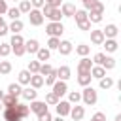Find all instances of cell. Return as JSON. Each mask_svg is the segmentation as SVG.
Listing matches in <instances>:
<instances>
[{"instance_id":"cell-1","label":"cell","mask_w":121,"mask_h":121,"mask_svg":"<svg viewBox=\"0 0 121 121\" xmlns=\"http://www.w3.org/2000/svg\"><path fill=\"white\" fill-rule=\"evenodd\" d=\"M40 11H42L43 19H49V21H60V19H62L60 8H53V6H47V4H43V6L40 8Z\"/></svg>"},{"instance_id":"cell-2","label":"cell","mask_w":121,"mask_h":121,"mask_svg":"<svg viewBox=\"0 0 121 121\" xmlns=\"http://www.w3.org/2000/svg\"><path fill=\"white\" fill-rule=\"evenodd\" d=\"M81 100H83L85 106H95L96 100H98V95H96V91H95L91 85H87V87H83V91H81Z\"/></svg>"},{"instance_id":"cell-3","label":"cell","mask_w":121,"mask_h":121,"mask_svg":"<svg viewBox=\"0 0 121 121\" xmlns=\"http://www.w3.org/2000/svg\"><path fill=\"white\" fill-rule=\"evenodd\" d=\"M45 32L47 36H55V38H60V34L64 32V25L60 21H49L45 25Z\"/></svg>"},{"instance_id":"cell-4","label":"cell","mask_w":121,"mask_h":121,"mask_svg":"<svg viewBox=\"0 0 121 121\" xmlns=\"http://www.w3.org/2000/svg\"><path fill=\"white\" fill-rule=\"evenodd\" d=\"M26 15H28V21H30V25H32V26H40V25L43 23V15H42V11H40V9H36V8H32Z\"/></svg>"},{"instance_id":"cell-5","label":"cell","mask_w":121,"mask_h":121,"mask_svg":"<svg viewBox=\"0 0 121 121\" xmlns=\"http://www.w3.org/2000/svg\"><path fill=\"white\" fill-rule=\"evenodd\" d=\"M51 89H53V93H55L59 98L68 93V85H66V81H62V79H57V81L51 85Z\"/></svg>"},{"instance_id":"cell-6","label":"cell","mask_w":121,"mask_h":121,"mask_svg":"<svg viewBox=\"0 0 121 121\" xmlns=\"http://www.w3.org/2000/svg\"><path fill=\"white\" fill-rule=\"evenodd\" d=\"M70 108H72V104H70L68 100H59V102L55 104L57 115H60V117H66V115L70 113Z\"/></svg>"},{"instance_id":"cell-7","label":"cell","mask_w":121,"mask_h":121,"mask_svg":"<svg viewBox=\"0 0 121 121\" xmlns=\"http://www.w3.org/2000/svg\"><path fill=\"white\" fill-rule=\"evenodd\" d=\"M28 108H30V112L36 113V115L47 112V104H45L43 100H30V106H28Z\"/></svg>"},{"instance_id":"cell-8","label":"cell","mask_w":121,"mask_h":121,"mask_svg":"<svg viewBox=\"0 0 121 121\" xmlns=\"http://www.w3.org/2000/svg\"><path fill=\"white\" fill-rule=\"evenodd\" d=\"M74 121H81L83 119V115H85V108L83 106H79V104H72V108H70V113H68Z\"/></svg>"},{"instance_id":"cell-9","label":"cell","mask_w":121,"mask_h":121,"mask_svg":"<svg viewBox=\"0 0 121 121\" xmlns=\"http://www.w3.org/2000/svg\"><path fill=\"white\" fill-rule=\"evenodd\" d=\"M4 119H6V121H23V117L17 113L15 106H11V108H4Z\"/></svg>"},{"instance_id":"cell-10","label":"cell","mask_w":121,"mask_h":121,"mask_svg":"<svg viewBox=\"0 0 121 121\" xmlns=\"http://www.w3.org/2000/svg\"><path fill=\"white\" fill-rule=\"evenodd\" d=\"M102 45L106 47V53H115V51L119 49V43H117L115 38H104Z\"/></svg>"},{"instance_id":"cell-11","label":"cell","mask_w":121,"mask_h":121,"mask_svg":"<svg viewBox=\"0 0 121 121\" xmlns=\"http://www.w3.org/2000/svg\"><path fill=\"white\" fill-rule=\"evenodd\" d=\"M21 96L25 98V100H36V96H38V89H34V87H30V85H26L23 91H21Z\"/></svg>"},{"instance_id":"cell-12","label":"cell","mask_w":121,"mask_h":121,"mask_svg":"<svg viewBox=\"0 0 121 121\" xmlns=\"http://www.w3.org/2000/svg\"><path fill=\"white\" fill-rule=\"evenodd\" d=\"M60 13H62V17H74L76 6L70 4V2H62V4H60Z\"/></svg>"},{"instance_id":"cell-13","label":"cell","mask_w":121,"mask_h":121,"mask_svg":"<svg viewBox=\"0 0 121 121\" xmlns=\"http://www.w3.org/2000/svg\"><path fill=\"white\" fill-rule=\"evenodd\" d=\"M102 42H104V32H102V28H95V30H91V43H95V45H102Z\"/></svg>"},{"instance_id":"cell-14","label":"cell","mask_w":121,"mask_h":121,"mask_svg":"<svg viewBox=\"0 0 121 121\" xmlns=\"http://www.w3.org/2000/svg\"><path fill=\"white\" fill-rule=\"evenodd\" d=\"M38 49H40V42H38V40H34V38L25 40V51H26V53H30V55L34 53V55H36Z\"/></svg>"},{"instance_id":"cell-15","label":"cell","mask_w":121,"mask_h":121,"mask_svg":"<svg viewBox=\"0 0 121 121\" xmlns=\"http://www.w3.org/2000/svg\"><path fill=\"white\" fill-rule=\"evenodd\" d=\"M91 68H93V60L89 57H81L78 62V72H91Z\"/></svg>"},{"instance_id":"cell-16","label":"cell","mask_w":121,"mask_h":121,"mask_svg":"<svg viewBox=\"0 0 121 121\" xmlns=\"http://www.w3.org/2000/svg\"><path fill=\"white\" fill-rule=\"evenodd\" d=\"M55 74H57V79L68 81V79H70V76H72V70H70V66H60V68H57V70H55Z\"/></svg>"},{"instance_id":"cell-17","label":"cell","mask_w":121,"mask_h":121,"mask_svg":"<svg viewBox=\"0 0 121 121\" xmlns=\"http://www.w3.org/2000/svg\"><path fill=\"white\" fill-rule=\"evenodd\" d=\"M102 32H104V38H117L119 28H117V25L110 23V25H106V28H102Z\"/></svg>"},{"instance_id":"cell-18","label":"cell","mask_w":121,"mask_h":121,"mask_svg":"<svg viewBox=\"0 0 121 121\" xmlns=\"http://www.w3.org/2000/svg\"><path fill=\"white\" fill-rule=\"evenodd\" d=\"M57 49H59V53H60V55H64V57H66V55H70V53H72L74 45H72V42H68V40H60V43H59V47H57Z\"/></svg>"},{"instance_id":"cell-19","label":"cell","mask_w":121,"mask_h":121,"mask_svg":"<svg viewBox=\"0 0 121 121\" xmlns=\"http://www.w3.org/2000/svg\"><path fill=\"white\" fill-rule=\"evenodd\" d=\"M23 26H25V25H23V21H21V19H13V21L8 25V30H9L11 34H21Z\"/></svg>"},{"instance_id":"cell-20","label":"cell","mask_w":121,"mask_h":121,"mask_svg":"<svg viewBox=\"0 0 121 121\" xmlns=\"http://www.w3.org/2000/svg\"><path fill=\"white\" fill-rule=\"evenodd\" d=\"M91 79H93L91 72H78V83H79L81 87H87V85H91Z\"/></svg>"},{"instance_id":"cell-21","label":"cell","mask_w":121,"mask_h":121,"mask_svg":"<svg viewBox=\"0 0 121 121\" xmlns=\"http://www.w3.org/2000/svg\"><path fill=\"white\" fill-rule=\"evenodd\" d=\"M19 96H15V95H9V93H4V96H2V104H4V108H11V106H15L19 100H17Z\"/></svg>"},{"instance_id":"cell-22","label":"cell","mask_w":121,"mask_h":121,"mask_svg":"<svg viewBox=\"0 0 121 121\" xmlns=\"http://www.w3.org/2000/svg\"><path fill=\"white\" fill-rule=\"evenodd\" d=\"M30 87H34V89H40V87H43V76H40V74H32L30 76V83H28Z\"/></svg>"},{"instance_id":"cell-23","label":"cell","mask_w":121,"mask_h":121,"mask_svg":"<svg viewBox=\"0 0 121 121\" xmlns=\"http://www.w3.org/2000/svg\"><path fill=\"white\" fill-rule=\"evenodd\" d=\"M36 57H38V60H40V62H45V60H49L51 51H49L47 47H40V49L36 51Z\"/></svg>"},{"instance_id":"cell-24","label":"cell","mask_w":121,"mask_h":121,"mask_svg":"<svg viewBox=\"0 0 121 121\" xmlns=\"http://www.w3.org/2000/svg\"><path fill=\"white\" fill-rule=\"evenodd\" d=\"M91 76H93L95 79H100V78L106 76V70H104L102 66H98V64H93V68H91Z\"/></svg>"},{"instance_id":"cell-25","label":"cell","mask_w":121,"mask_h":121,"mask_svg":"<svg viewBox=\"0 0 121 121\" xmlns=\"http://www.w3.org/2000/svg\"><path fill=\"white\" fill-rule=\"evenodd\" d=\"M30 72L28 70H21L19 72V78H17V83H21V85H28L30 83Z\"/></svg>"},{"instance_id":"cell-26","label":"cell","mask_w":121,"mask_h":121,"mask_svg":"<svg viewBox=\"0 0 121 121\" xmlns=\"http://www.w3.org/2000/svg\"><path fill=\"white\" fill-rule=\"evenodd\" d=\"M15 110H17V113H19L23 119L30 115V108H28L26 104H21V102H17V104H15Z\"/></svg>"},{"instance_id":"cell-27","label":"cell","mask_w":121,"mask_h":121,"mask_svg":"<svg viewBox=\"0 0 121 121\" xmlns=\"http://www.w3.org/2000/svg\"><path fill=\"white\" fill-rule=\"evenodd\" d=\"M76 53H78L79 57H87V55L91 53V45H87V43H79V45H76Z\"/></svg>"},{"instance_id":"cell-28","label":"cell","mask_w":121,"mask_h":121,"mask_svg":"<svg viewBox=\"0 0 121 121\" xmlns=\"http://www.w3.org/2000/svg\"><path fill=\"white\" fill-rule=\"evenodd\" d=\"M21 91H23V87H21V83H9V85H8V93H9V95H15V96H21Z\"/></svg>"},{"instance_id":"cell-29","label":"cell","mask_w":121,"mask_h":121,"mask_svg":"<svg viewBox=\"0 0 121 121\" xmlns=\"http://www.w3.org/2000/svg\"><path fill=\"white\" fill-rule=\"evenodd\" d=\"M79 100H81L79 91H68V102L70 104H79Z\"/></svg>"},{"instance_id":"cell-30","label":"cell","mask_w":121,"mask_h":121,"mask_svg":"<svg viewBox=\"0 0 121 121\" xmlns=\"http://www.w3.org/2000/svg\"><path fill=\"white\" fill-rule=\"evenodd\" d=\"M59 100H60V98H59V96H57V95H55L53 91H49V93L45 95V100H43V102H45L47 106H55V104H57Z\"/></svg>"},{"instance_id":"cell-31","label":"cell","mask_w":121,"mask_h":121,"mask_svg":"<svg viewBox=\"0 0 121 121\" xmlns=\"http://www.w3.org/2000/svg\"><path fill=\"white\" fill-rule=\"evenodd\" d=\"M53 70H55V68H53L49 62H42V64H40V70H38V74H40V76H47V74H51Z\"/></svg>"},{"instance_id":"cell-32","label":"cell","mask_w":121,"mask_h":121,"mask_svg":"<svg viewBox=\"0 0 121 121\" xmlns=\"http://www.w3.org/2000/svg\"><path fill=\"white\" fill-rule=\"evenodd\" d=\"M98 85H100V89H110V87H113V79L108 78V76H104V78L98 79Z\"/></svg>"},{"instance_id":"cell-33","label":"cell","mask_w":121,"mask_h":121,"mask_svg":"<svg viewBox=\"0 0 121 121\" xmlns=\"http://www.w3.org/2000/svg\"><path fill=\"white\" fill-rule=\"evenodd\" d=\"M19 11L21 13H28L30 9H32V6H30V0H19Z\"/></svg>"},{"instance_id":"cell-34","label":"cell","mask_w":121,"mask_h":121,"mask_svg":"<svg viewBox=\"0 0 121 121\" xmlns=\"http://www.w3.org/2000/svg\"><path fill=\"white\" fill-rule=\"evenodd\" d=\"M9 45H25V38L21 34H11V40H9Z\"/></svg>"},{"instance_id":"cell-35","label":"cell","mask_w":121,"mask_h":121,"mask_svg":"<svg viewBox=\"0 0 121 121\" xmlns=\"http://www.w3.org/2000/svg\"><path fill=\"white\" fill-rule=\"evenodd\" d=\"M11 72V62L9 60H0V76H6Z\"/></svg>"},{"instance_id":"cell-36","label":"cell","mask_w":121,"mask_h":121,"mask_svg":"<svg viewBox=\"0 0 121 121\" xmlns=\"http://www.w3.org/2000/svg\"><path fill=\"white\" fill-rule=\"evenodd\" d=\"M102 68H104V70H112V68H115V59L106 55V59H104V62H102Z\"/></svg>"},{"instance_id":"cell-37","label":"cell","mask_w":121,"mask_h":121,"mask_svg":"<svg viewBox=\"0 0 121 121\" xmlns=\"http://www.w3.org/2000/svg\"><path fill=\"white\" fill-rule=\"evenodd\" d=\"M57 81V74H55V70L51 72V74H47V76H43V85H47V87H51L53 83Z\"/></svg>"},{"instance_id":"cell-38","label":"cell","mask_w":121,"mask_h":121,"mask_svg":"<svg viewBox=\"0 0 121 121\" xmlns=\"http://www.w3.org/2000/svg\"><path fill=\"white\" fill-rule=\"evenodd\" d=\"M89 11H93V13H104V4H102L100 0H96V2L89 8Z\"/></svg>"},{"instance_id":"cell-39","label":"cell","mask_w":121,"mask_h":121,"mask_svg":"<svg viewBox=\"0 0 121 121\" xmlns=\"http://www.w3.org/2000/svg\"><path fill=\"white\" fill-rule=\"evenodd\" d=\"M76 17V23H81V21H87V9H76L74 13Z\"/></svg>"},{"instance_id":"cell-40","label":"cell","mask_w":121,"mask_h":121,"mask_svg":"<svg viewBox=\"0 0 121 121\" xmlns=\"http://www.w3.org/2000/svg\"><path fill=\"white\" fill-rule=\"evenodd\" d=\"M59 43H60V38L49 36V40H47V49H49V51H51V49H57V47H59Z\"/></svg>"},{"instance_id":"cell-41","label":"cell","mask_w":121,"mask_h":121,"mask_svg":"<svg viewBox=\"0 0 121 121\" xmlns=\"http://www.w3.org/2000/svg\"><path fill=\"white\" fill-rule=\"evenodd\" d=\"M40 64H42V62H40L38 59H36V60H30V62H28V68H26V70H28L30 74H38V70H40Z\"/></svg>"},{"instance_id":"cell-42","label":"cell","mask_w":121,"mask_h":121,"mask_svg":"<svg viewBox=\"0 0 121 121\" xmlns=\"http://www.w3.org/2000/svg\"><path fill=\"white\" fill-rule=\"evenodd\" d=\"M6 13H8V17H9L11 21L21 17V11H19V8H8V11H6Z\"/></svg>"},{"instance_id":"cell-43","label":"cell","mask_w":121,"mask_h":121,"mask_svg":"<svg viewBox=\"0 0 121 121\" xmlns=\"http://www.w3.org/2000/svg\"><path fill=\"white\" fill-rule=\"evenodd\" d=\"M87 19H89L91 23H100V21H102V13H93V11H89V13H87Z\"/></svg>"},{"instance_id":"cell-44","label":"cell","mask_w":121,"mask_h":121,"mask_svg":"<svg viewBox=\"0 0 121 121\" xmlns=\"http://www.w3.org/2000/svg\"><path fill=\"white\" fill-rule=\"evenodd\" d=\"M104 59H106V53H95V57H93V64H98V66H102Z\"/></svg>"},{"instance_id":"cell-45","label":"cell","mask_w":121,"mask_h":121,"mask_svg":"<svg viewBox=\"0 0 121 121\" xmlns=\"http://www.w3.org/2000/svg\"><path fill=\"white\" fill-rule=\"evenodd\" d=\"M11 53V45L9 43H0V57H8Z\"/></svg>"},{"instance_id":"cell-46","label":"cell","mask_w":121,"mask_h":121,"mask_svg":"<svg viewBox=\"0 0 121 121\" xmlns=\"http://www.w3.org/2000/svg\"><path fill=\"white\" fill-rule=\"evenodd\" d=\"M11 53H15L17 57H23L26 51H25V45H13V47H11Z\"/></svg>"},{"instance_id":"cell-47","label":"cell","mask_w":121,"mask_h":121,"mask_svg":"<svg viewBox=\"0 0 121 121\" xmlns=\"http://www.w3.org/2000/svg\"><path fill=\"white\" fill-rule=\"evenodd\" d=\"M78 25V28L79 30H91V21L87 19V21H81V23H76Z\"/></svg>"},{"instance_id":"cell-48","label":"cell","mask_w":121,"mask_h":121,"mask_svg":"<svg viewBox=\"0 0 121 121\" xmlns=\"http://www.w3.org/2000/svg\"><path fill=\"white\" fill-rule=\"evenodd\" d=\"M51 119H53V115H51V113H49V110H47V112H43V113H40V115H38V121H51Z\"/></svg>"},{"instance_id":"cell-49","label":"cell","mask_w":121,"mask_h":121,"mask_svg":"<svg viewBox=\"0 0 121 121\" xmlns=\"http://www.w3.org/2000/svg\"><path fill=\"white\" fill-rule=\"evenodd\" d=\"M91 121H106V113H102V112H96V113H93Z\"/></svg>"},{"instance_id":"cell-50","label":"cell","mask_w":121,"mask_h":121,"mask_svg":"<svg viewBox=\"0 0 121 121\" xmlns=\"http://www.w3.org/2000/svg\"><path fill=\"white\" fill-rule=\"evenodd\" d=\"M43 4H45V0H30V6H32V8H36V9H40Z\"/></svg>"},{"instance_id":"cell-51","label":"cell","mask_w":121,"mask_h":121,"mask_svg":"<svg viewBox=\"0 0 121 121\" xmlns=\"http://www.w3.org/2000/svg\"><path fill=\"white\" fill-rule=\"evenodd\" d=\"M45 4H47V6H53V8H60L62 0H45Z\"/></svg>"},{"instance_id":"cell-52","label":"cell","mask_w":121,"mask_h":121,"mask_svg":"<svg viewBox=\"0 0 121 121\" xmlns=\"http://www.w3.org/2000/svg\"><path fill=\"white\" fill-rule=\"evenodd\" d=\"M8 32H9V30H8V25H6V21H4V23L0 25V36H6Z\"/></svg>"},{"instance_id":"cell-53","label":"cell","mask_w":121,"mask_h":121,"mask_svg":"<svg viewBox=\"0 0 121 121\" xmlns=\"http://www.w3.org/2000/svg\"><path fill=\"white\" fill-rule=\"evenodd\" d=\"M8 11V4H6V0H0V15H4Z\"/></svg>"},{"instance_id":"cell-54","label":"cell","mask_w":121,"mask_h":121,"mask_svg":"<svg viewBox=\"0 0 121 121\" xmlns=\"http://www.w3.org/2000/svg\"><path fill=\"white\" fill-rule=\"evenodd\" d=\"M95 2H96V0H81V4H83V8H85V9H89Z\"/></svg>"},{"instance_id":"cell-55","label":"cell","mask_w":121,"mask_h":121,"mask_svg":"<svg viewBox=\"0 0 121 121\" xmlns=\"http://www.w3.org/2000/svg\"><path fill=\"white\" fill-rule=\"evenodd\" d=\"M51 121H64V117H60V115H57L55 119H51Z\"/></svg>"},{"instance_id":"cell-56","label":"cell","mask_w":121,"mask_h":121,"mask_svg":"<svg viewBox=\"0 0 121 121\" xmlns=\"http://www.w3.org/2000/svg\"><path fill=\"white\" fill-rule=\"evenodd\" d=\"M115 121H121V113H117V115H115Z\"/></svg>"},{"instance_id":"cell-57","label":"cell","mask_w":121,"mask_h":121,"mask_svg":"<svg viewBox=\"0 0 121 121\" xmlns=\"http://www.w3.org/2000/svg\"><path fill=\"white\" fill-rule=\"evenodd\" d=\"M2 96H4V91H2V89H0V100H2Z\"/></svg>"},{"instance_id":"cell-58","label":"cell","mask_w":121,"mask_h":121,"mask_svg":"<svg viewBox=\"0 0 121 121\" xmlns=\"http://www.w3.org/2000/svg\"><path fill=\"white\" fill-rule=\"evenodd\" d=\"M2 110H4V104H2V100H0V112H2Z\"/></svg>"},{"instance_id":"cell-59","label":"cell","mask_w":121,"mask_h":121,"mask_svg":"<svg viewBox=\"0 0 121 121\" xmlns=\"http://www.w3.org/2000/svg\"><path fill=\"white\" fill-rule=\"evenodd\" d=\"M2 23H4V17H2V15H0V25H2Z\"/></svg>"},{"instance_id":"cell-60","label":"cell","mask_w":121,"mask_h":121,"mask_svg":"<svg viewBox=\"0 0 121 121\" xmlns=\"http://www.w3.org/2000/svg\"><path fill=\"white\" fill-rule=\"evenodd\" d=\"M13 2H19V0H13Z\"/></svg>"},{"instance_id":"cell-61","label":"cell","mask_w":121,"mask_h":121,"mask_svg":"<svg viewBox=\"0 0 121 121\" xmlns=\"http://www.w3.org/2000/svg\"><path fill=\"white\" fill-rule=\"evenodd\" d=\"M81 121H83V119H81Z\"/></svg>"}]
</instances>
